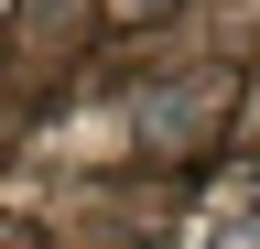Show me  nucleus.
<instances>
[{"label":"nucleus","mask_w":260,"mask_h":249,"mask_svg":"<svg viewBox=\"0 0 260 249\" xmlns=\"http://www.w3.org/2000/svg\"><path fill=\"white\" fill-rule=\"evenodd\" d=\"M119 11H174V0H119Z\"/></svg>","instance_id":"f257e3e1"}]
</instances>
